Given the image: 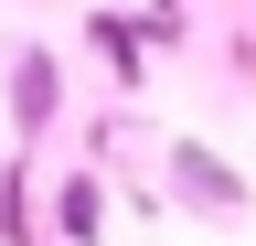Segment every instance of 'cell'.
<instances>
[{
  "mask_svg": "<svg viewBox=\"0 0 256 246\" xmlns=\"http://www.w3.org/2000/svg\"><path fill=\"white\" fill-rule=\"evenodd\" d=\"M54 107V75H43V54H22V118H43Z\"/></svg>",
  "mask_w": 256,
  "mask_h": 246,
  "instance_id": "1",
  "label": "cell"
}]
</instances>
